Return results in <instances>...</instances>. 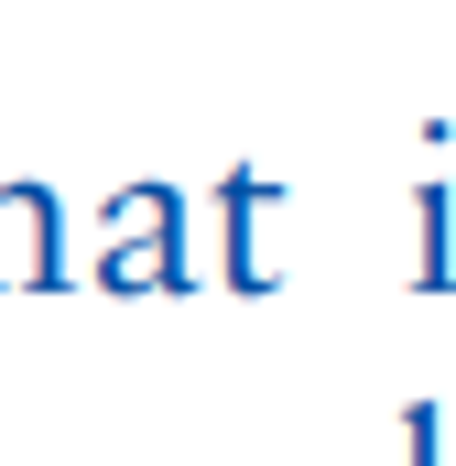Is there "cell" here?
Returning a JSON list of instances; mask_svg holds the SVG:
<instances>
[{"label": "cell", "mask_w": 456, "mask_h": 466, "mask_svg": "<svg viewBox=\"0 0 456 466\" xmlns=\"http://www.w3.org/2000/svg\"><path fill=\"white\" fill-rule=\"evenodd\" d=\"M413 282L424 293L456 282V185H413Z\"/></svg>", "instance_id": "obj_4"}, {"label": "cell", "mask_w": 456, "mask_h": 466, "mask_svg": "<svg viewBox=\"0 0 456 466\" xmlns=\"http://www.w3.org/2000/svg\"><path fill=\"white\" fill-rule=\"evenodd\" d=\"M98 293H185V196L174 185H119L109 196Z\"/></svg>", "instance_id": "obj_1"}, {"label": "cell", "mask_w": 456, "mask_h": 466, "mask_svg": "<svg viewBox=\"0 0 456 466\" xmlns=\"http://www.w3.org/2000/svg\"><path fill=\"white\" fill-rule=\"evenodd\" d=\"M272 218H283V185H272V174H228V185H218L228 293H272V282H283V260H272Z\"/></svg>", "instance_id": "obj_3"}, {"label": "cell", "mask_w": 456, "mask_h": 466, "mask_svg": "<svg viewBox=\"0 0 456 466\" xmlns=\"http://www.w3.org/2000/svg\"><path fill=\"white\" fill-rule=\"evenodd\" d=\"M435 434H446V412L413 401V412H402V466H435Z\"/></svg>", "instance_id": "obj_5"}, {"label": "cell", "mask_w": 456, "mask_h": 466, "mask_svg": "<svg viewBox=\"0 0 456 466\" xmlns=\"http://www.w3.org/2000/svg\"><path fill=\"white\" fill-rule=\"evenodd\" d=\"M55 282H66L55 185H0V293H55Z\"/></svg>", "instance_id": "obj_2"}]
</instances>
